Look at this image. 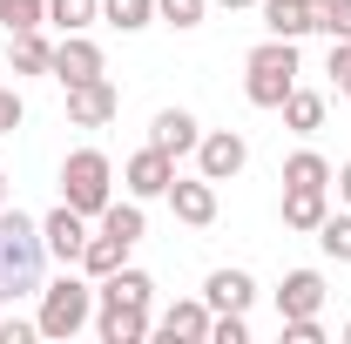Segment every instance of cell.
<instances>
[{"label": "cell", "mask_w": 351, "mask_h": 344, "mask_svg": "<svg viewBox=\"0 0 351 344\" xmlns=\"http://www.w3.org/2000/svg\"><path fill=\"white\" fill-rule=\"evenodd\" d=\"M41 263H47V236L34 216L0 210V304H21L41 291Z\"/></svg>", "instance_id": "1"}, {"label": "cell", "mask_w": 351, "mask_h": 344, "mask_svg": "<svg viewBox=\"0 0 351 344\" xmlns=\"http://www.w3.org/2000/svg\"><path fill=\"white\" fill-rule=\"evenodd\" d=\"M298 88V41H270L250 47V61H243V95L257 101V108H284V95Z\"/></svg>", "instance_id": "2"}, {"label": "cell", "mask_w": 351, "mask_h": 344, "mask_svg": "<svg viewBox=\"0 0 351 344\" xmlns=\"http://www.w3.org/2000/svg\"><path fill=\"white\" fill-rule=\"evenodd\" d=\"M61 203L82 216H101L115 203V162L101 156V149H75L68 162H61Z\"/></svg>", "instance_id": "3"}, {"label": "cell", "mask_w": 351, "mask_h": 344, "mask_svg": "<svg viewBox=\"0 0 351 344\" xmlns=\"http://www.w3.org/2000/svg\"><path fill=\"white\" fill-rule=\"evenodd\" d=\"M88 317H95V284H82L75 270H61L54 284H41V338H75V331H88Z\"/></svg>", "instance_id": "4"}, {"label": "cell", "mask_w": 351, "mask_h": 344, "mask_svg": "<svg viewBox=\"0 0 351 344\" xmlns=\"http://www.w3.org/2000/svg\"><path fill=\"white\" fill-rule=\"evenodd\" d=\"M115 115H122V88L108 82V75L68 88V122H75V129H108Z\"/></svg>", "instance_id": "5"}, {"label": "cell", "mask_w": 351, "mask_h": 344, "mask_svg": "<svg viewBox=\"0 0 351 344\" xmlns=\"http://www.w3.org/2000/svg\"><path fill=\"white\" fill-rule=\"evenodd\" d=\"M243 162H250V142H243L237 129H210L203 142H196V175H210V182L243 175Z\"/></svg>", "instance_id": "6"}, {"label": "cell", "mask_w": 351, "mask_h": 344, "mask_svg": "<svg viewBox=\"0 0 351 344\" xmlns=\"http://www.w3.org/2000/svg\"><path fill=\"white\" fill-rule=\"evenodd\" d=\"M122 182H129L135 203H149V196H169V182H176V156H162V149L149 142V149H135L129 162H122Z\"/></svg>", "instance_id": "7"}, {"label": "cell", "mask_w": 351, "mask_h": 344, "mask_svg": "<svg viewBox=\"0 0 351 344\" xmlns=\"http://www.w3.org/2000/svg\"><path fill=\"white\" fill-rule=\"evenodd\" d=\"M47 75H54L61 88L95 82V75H101V47L88 41V34H61V41H54V61H47Z\"/></svg>", "instance_id": "8"}, {"label": "cell", "mask_w": 351, "mask_h": 344, "mask_svg": "<svg viewBox=\"0 0 351 344\" xmlns=\"http://www.w3.org/2000/svg\"><path fill=\"white\" fill-rule=\"evenodd\" d=\"M41 236H47V257L61 263V270H75V263H82V243H88V216L61 203V210L41 216Z\"/></svg>", "instance_id": "9"}, {"label": "cell", "mask_w": 351, "mask_h": 344, "mask_svg": "<svg viewBox=\"0 0 351 344\" xmlns=\"http://www.w3.org/2000/svg\"><path fill=\"white\" fill-rule=\"evenodd\" d=\"M169 210H176V223H189V230H210V223H217V182H210V175L169 182Z\"/></svg>", "instance_id": "10"}, {"label": "cell", "mask_w": 351, "mask_h": 344, "mask_svg": "<svg viewBox=\"0 0 351 344\" xmlns=\"http://www.w3.org/2000/svg\"><path fill=\"white\" fill-rule=\"evenodd\" d=\"M95 304H129V310H149V304H156V277L122 263V270H108V277L95 284Z\"/></svg>", "instance_id": "11"}, {"label": "cell", "mask_w": 351, "mask_h": 344, "mask_svg": "<svg viewBox=\"0 0 351 344\" xmlns=\"http://www.w3.org/2000/svg\"><path fill=\"white\" fill-rule=\"evenodd\" d=\"M324 310V277L317 270H291L277 284V317H317Z\"/></svg>", "instance_id": "12"}, {"label": "cell", "mask_w": 351, "mask_h": 344, "mask_svg": "<svg viewBox=\"0 0 351 344\" xmlns=\"http://www.w3.org/2000/svg\"><path fill=\"white\" fill-rule=\"evenodd\" d=\"M149 142H156L162 156H196L203 129H196V115H189V108H162V115L149 122Z\"/></svg>", "instance_id": "13"}, {"label": "cell", "mask_w": 351, "mask_h": 344, "mask_svg": "<svg viewBox=\"0 0 351 344\" xmlns=\"http://www.w3.org/2000/svg\"><path fill=\"white\" fill-rule=\"evenodd\" d=\"M95 331L101 344H142L156 324H149V310H129V304H95Z\"/></svg>", "instance_id": "14"}, {"label": "cell", "mask_w": 351, "mask_h": 344, "mask_svg": "<svg viewBox=\"0 0 351 344\" xmlns=\"http://www.w3.org/2000/svg\"><path fill=\"white\" fill-rule=\"evenodd\" d=\"M129 250H135L129 236H115V230H95V236H88V243H82V263H75V270L101 284L108 270H122V263H129Z\"/></svg>", "instance_id": "15"}, {"label": "cell", "mask_w": 351, "mask_h": 344, "mask_svg": "<svg viewBox=\"0 0 351 344\" xmlns=\"http://www.w3.org/2000/svg\"><path fill=\"white\" fill-rule=\"evenodd\" d=\"M156 331L169 344H210V304H169L156 317Z\"/></svg>", "instance_id": "16"}, {"label": "cell", "mask_w": 351, "mask_h": 344, "mask_svg": "<svg viewBox=\"0 0 351 344\" xmlns=\"http://www.w3.org/2000/svg\"><path fill=\"white\" fill-rule=\"evenodd\" d=\"M257 14L277 41H304L311 34V0H257Z\"/></svg>", "instance_id": "17"}, {"label": "cell", "mask_w": 351, "mask_h": 344, "mask_svg": "<svg viewBox=\"0 0 351 344\" xmlns=\"http://www.w3.org/2000/svg\"><path fill=\"white\" fill-rule=\"evenodd\" d=\"M250 297H257V284L243 270H210V284H203V304L210 310H250Z\"/></svg>", "instance_id": "18"}, {"label": "cell", "mask_w": 351, "mask_h": 344, "mask_svg": "<svg viewBox=\"0 0 351 344\" xmlns=\"http://www.w3.org/2000/svg\"><path fill=\"white\" fill-rule=\"evenodd\" d=\"M7 61H14V75H47L54 41H47L41 27H27V34H7Z\"/></svg>", "instance_id": "19"}, {"label": "cell", "mask_w": 351, "mask_h": 344, "mask_svg": "<svg viewBox=\"0 0 351 344\" xmlns=\"http://www.w3.org/2000/svg\"><path fill=\"white\" fill-rule=\"evenodd\" d=\"M324 216H331V196L324 189H284V230H311L317 236Z\"/></svg>", "instance_id": "20"}, {"label": "cell", "mask_w": 351, "mask_h": 344, "mask_svg": "<svg viewBox=\"0 0 351 344\" xmlns=\"http://www.w3.org/2000/svg\"><path fill=\"white\" fill-rule=\"evenodd\" d=\"M277 115H284V129H291V135H317V129H324V95H311V88H291Z\"/></svg>", "instance_id": "21"}, {"label": "cell", "mask_w": 351, "mask_h": 344, "mask_svg": "<svg viewBox=\"0 0 351 344\" xmlns=\"http://www.w3.org/2000/svg\"><path fill=\"white\" fill-rule=\"evenodd\" d=\"M284 189H331V162H324L317 149H298V156L284 162Z\"/></svg>", "instance_id": "22"}, {"label": "cell", "mask_w": 351, "mask_h": 344, "mask_svg": "<svg viewBox=\"0 0 351 344\" xmlns=\"http://www.w3.org/2000/svg\"><path fill=\"white\" fill-rule=\"evenodd\" d=\"M88 21H101V0H47V27L88 34Z\"/></svg>", "instance_id": "23"}, {"label": "cell", "mask_w": 351, "mask_h": 344, "mask_svg": "<svg viewBox=\"0 0 351 344\" xmlns=\"http://www.w3.org/2000/svg\"><path fill=\"white\" fill-rule=\"evenodd\" d=\"M101 21H108V27H122V34H135V27H149V21H156V0H101Z\"/></svg>", "instance_id": "24"}, {"label": "cell", "mask_w": 351, "mask_h": 344, "mask_svg": "<svg viewBox=\"0 0 351 344\" xmlns=\"http://www.w3.org/2000/svg\"><path fill=\"white\" fill-rule=\"evenodd\" d=\"M317 243H324V257H338V263H351V210H338V216H324V223H317Z\"/></svg>", "instance_id": "25"}, {"label": "cell", "mask_w": 351, "mask_h": 344, "mask_svg": "<svg viewBox=\"0 0 351 344\" xmlns=\"http://www.w3.org/2000/svg\"><path fill=\"white\" fill-rule=\"evenodd\" d=\"M0 21H7V34L47 27V0H0Z\"/></svg>", "instance_id": "26"}, {"label": "cell", "mask_w": 351, "mask_h": 344, "mask_svg": "<svg viewBox=\"0 0 351 344\" xmlns=\"http://www.w3.org/2000/svg\"><path fill=\"white\" fill-rule=\"evenodd\" d=\"M101 230H115V236H129V243H142V203H108L101 210Z\"/></svg>", "instance_id": "27"}, {"label": "cell", "mask_w": 351, "mask_h": 344, "mask_svg": "<svg viewBox=\"0 0 351 344\" xmlns=\"http://www.w3.org/2000/svg\"><path fill=\"white\" fill-rule=\"evenodd\" d=\"M203 7L210 0H156V21H169L176 34H189V27H203Z\"/></svg>", "instance_id": "28"}, {"label": "cell", "mask_w": 351, "mask_h": 344, "mask_svg": "<svg viewBox=\"0 0 351 344\" xmlns=\"http://www.w3.org/2000/svg\"><path fill=\"white\" fill-rule=\"evenodd\" d=\"M210 344H250L243 310H210Z\"/></svg>", "instance_id": "29"}, {"label": "cell", "mask_w": 351, "mask_h": 344, "mask_svg": "<svg viewBox=\"0 0 351 344\" xmlns=\"http://www.w3.org/2000/svg\"><path fill=\"white\" fill-rule=\"evenodd\" d=\"M284 344H324V324L317 317H284Z\"/></svg>", "instance_id": "30"}, {"label": "cell", "mask_w": 351, "mask_h": 344, "mask_svg": "<svg viewBox=\"0 0 351 344\" xmlns=\"http://www.w3.org/2000/svg\"><path fill=\"white\" fill-rule=\"evenodd\" d=\"M21 122H27V101H21L14 88H0V135H14Z\"/></svg>", "instance_id": "31"}, {"label": "cell", "mask_w": 351, "mask_h": 344, "mask_svg": "<svg viewBox=\"0 0 351 344\" xmlns=\"http://www.w3.org/2000/svg\"><path fill=\"white\" fill-rule=\"evenodd\" d=\"M331 82H338V95L351 101V41H331Z\"/></svg>", "instance_id": "32"}, {"label": "cell", "mask_w": 351, "mask_h": 344, "mask_svg": "<svg viewBox=\"0 0 351 344\" xmlns=\"http://www.w3.org/2000/svg\"><path fill=\"white\" fill-rule=\"evenodd\" d=\"M41 338V324H27V317H7L0 324V344H34Z\"/></svg>", "instance_id": "33"}, {"label": "cell", "mask_w": 351, "mask_h": 344, "mask_svg": "<svg viewBox=\"0 0 351 344\" xmlns=\"http://www.w3.org/2000/svg\"><path fill=\"white\" fill-rule=\"evenodd\" d=\"M324 34H331V41H351V0H338V7H331V21H324Z\"/></svg>", "instance_id": "34"}, {"label": "cell", "mask_w": 351, "mask_h": 344, "mask_svg": "<svg viewBox=\"0 0 351 344\" xmlns=\"http://www.w3.org/2000/svg\"><path fill=\"white\" fill-rule=\"evenodd\" d=\"M331 7H338V0H311V34H324V21H331Z\"/></svg>", "instance_id": "35"}, {"label": "cell", "mask_w": 351, "mask_h": 344, "mask_svg": "<svg viewBox=\"0 0 351 344\" xmlns=\"http://www.w3.org/2000/svg\"><path fill=\"white\" fill-rule=\"evenodd\" d=\"M331 182H338V203H345V210H351V162H345V169H338V175H331Z\"/></svg>", "instance_id": "36"}, {"label": "cell", "mask_w": 351, "mask_h": 344, "mask_svg": "<svg viewBox=\"0 0 351 344\" xmlns=\"http://www.w3.org/2000/svg\"><path fill=\"white\" fill-rule=\"evenodd\" d=\"M217 7H230V14H243V7H257V0H217Z\"/></svg>", "instance_id": "37"}, {"label": "cell", "mask_w": 351, "mask_h": 344, "mask_svg": "<svg viewBox=\"0 0 351 344\" xmlns=\"http://www.w3.org/2000/svg\"><path fill=\"white\" fill-rule=\"evenodd\" d=\"M0 210H7V169H0Z\"/></svg>", "instance_id": "38"}, {"label": "cell", "mask_w": 351, "mask_h": 344, "mask_svg": "<svg viewBox=\"0 0 351 344\" xmlns=\"http://www.w3.org/2000/svg\"><path fill=\"white\" fill-rule=\"evenodd\" d=\"M345 344H351V324H345Z\"/></svg>", "instance_id": "39"}]
</instances>
